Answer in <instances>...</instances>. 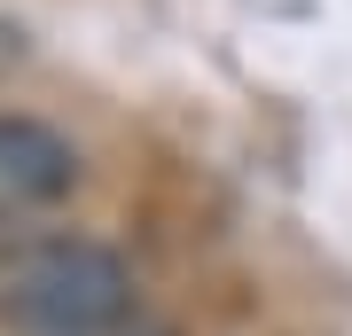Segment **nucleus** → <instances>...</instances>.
I'll return each instance as SVG.
<instances>
[{"label":"nucleus","instance_id":"1","mask_svg":"<svg viewBox=\"0 0 352 336\" xmlns=\"http://www.w3.org/2000/svg\"><path fill=\"white\" fill-rule=\"evenodd\" d=\"M0 321L16 336H118L133 321V266L94 235H39L0 266Z\"/></svg>","mask_w":352,"mask_h":336},{"label":"nucleus","instance_id":"2","mask_svg":"<svg viewBox=\"0 0 352 336\" xmlns=\"http://www.w3.org/2000/svg\"><path fill=\"white\" fill-rule=\"evenodd\" d=\"M78 180H87V157L71 133H55L47 117L0 110V212H47Z\"/></svg>","mask_w":352,"mask_h":336},{"label":"nucleus","instance_id":"3","mask_svg":"<svg viewBox=\"0 0 352 336\" xmlns=\"http://www.w3.org/2000/svg\"><path fill=\"white\" fill-rule=\"evenodd\" d=\"M24 63H32V32L16 24V16H0V78H8V71H24Z\"/></svg>","mask_w":352,"mask_h":336}]
</instances>
